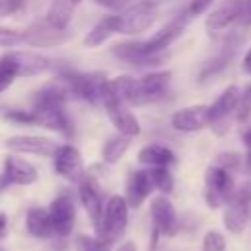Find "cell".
<instances>
[{
	"label": "cell",
	"instance_id": "obj_1",
	"mask_svg": "<svg viewBox=\"0 0 251 251\" xmlns=\"http://www.w3.org/2000/svg\"><path fill=\"white\" fill-rule=\"evenodd\" d=\"M186 18H176L173 22H169L167 25H163L157 33H153L149 39L143 41H127V43H118L112 53L127 63L133 65H153L155 61H159V53L165 51L176 37H180L182 29H184Z\"/></svg>",
	"mask_w": 251,
	"mask_h": 251
},
{
	"label": "cell",
	"instance_id": "obj_2",
	"mask_svg": "<svg viewBox=\"0 0 251 251\" xmlns=\"http://www.w3.org/2000/svg\"><path fill=\"white\" fill-rule=\"evenodd\" d=\"M61 82L67 86L69 94L86 102H102L110 86V80L104 73H63Z\"/></svg>",
	"mask_w": 251,
	"mask_h": 251
},
{
	"label": "cell",
	"instance_id": "obj_3",
	"mask_svg": "<svg viewBox=\"0 0 251 251\" xmlns=\"http://www.w3.org/2000/svg\"><path fill=\"white\" fill-rule=\"evenodd\" d=\"M127 218H129V204H127L126 196H120V194L110 196L106 200V206H104V214H102V224H100V229H98V237H102L108 243H112L126 229Z\"/></svg>",
	"mask_w": 251,
	"mask_h": 251
},
{
	"label": "cell",
	"instance_id": "obj_4",
	"mask_svg": "<svg viewBox=\"0 0 251 251\" xmlns=\"http://www.w3.org/2000/svg\"><path fill=\"white\" fill-rule=\"evenodd\" d=\"M249 216H251V182H243L239 188H235L233 196L226 204L224 226L229 233L239 235L243 233Z\"/></svg>",
	"mask_w": 251,
	"mask_h": 251
},
{
	"label": "cell",
	"instance_id": "obj_5",
	"mask_svg": "<svg viewBox=\"0 0 251 251\" xmlns=\"http://www.w3.org/2000/svg\"><path fill=\"white\" fill-rule=\"evenodd\" d=\"M33 114H35V126L57 131L69 139L75 135L73 124L65 112V102L33 100Z\"/></svg>",
	"mask_w": 251,
	"mask_h": 251
},
{
	"label": "cell",
	"instance_id": "obj_6",
	"mask_svg": "<svg viewBox=\"0 0 251 251\" xmlns=\"http://www.w3.org/2000/svg\"><path fill=\"white\" fill-rule=\"evenodd\" d=\"M204 180H206L204 198H206V204L210 208H220L222 204H227V200L235 192L233 178L229 176V173L220 169V167H216V165L206 171Z\"/></svg>",
	"mask_w": 251,
	"mask_h": 251
},
{
	"label": "cell",
	"instance_id": "obj_7",
	"mask_svg": "<svg viewBox=\"0 0 251 251\" xmlns=\"http://www.w3.org/2000/svg\"><path fill=\"white\" fill-rule=\"evenodd\" d=\"M120 16H122L120 33L137 35V33H143L145 29H149L153 25V22L157 18V8L153 2L143 0V2H137L133 6H127Z\"/></svg>",
	"mask_w": 251,
	"mask_h": 251
},
{
	"label": "cell",
	"instance_id": "obj_8",
	"mask_svg": "<svg viewBox=\"0 0 251 251\" xmlns=\"http://www.w3.org/2000/svg\"><path fill=\"white\" fill-rule=\"evenodd\" d=\"M53 167H55V173L59 176L67 178L69 182H76L78 184L86 176L82 155L71 143H63V145L57 147V151L53 155Z\"/></svg>",
	"mask_w": 251,
	"mask_h": 251
},
{
	"label": "cell",
	"instance_id": "obj_9",
	"mask_svg": "<svg viewBox=\"0 0 251 251\" xmlns=\"http://www.w3.org/2000/svg\"><path fill=\"white\" fill-rule=\"evenodd\" d=\"M171 76H173L171 71H155V73L145 75L141 80H137V90H135L131 104L143 106V104H151V102L161 100L169 90Z\"/></svg>",
	"mask_w": 251,
	"mask_h": 251
},
{
	"label": "cell",
	"instance_id": "obj_10",
	"mask_svg": "<svg viewBox=\"0 0 251 251\" xmlns=\"http://www.w3.org/2000/svg\"><path fill=\"white\" fill-rule=\"evenodd\" d=\"M78 200L90 220V224L96 227V231L100 229L102 224V214H104V198H102V190L100 184L96 182V178H92L90 175H86L80 182H78Z\"/></svg>",
	"mask_w": 251,
	"mask_h": 251
},
{
	"label": "cell",
	"instance_id": "obj_11",
	"mask_svg": "<svg viewBox=\"0 0 251 251\" xmlns=\"http://www.w3.org/2000/svg\"><path fill=\"white\" fill-rule=\"evenodd\" d=\"M102 104H104V108H106V114H108L110 122L116 126L118 133H124V135H127V137L139 135L141 126H139L137 118H135L129 110H126L124 102L118 100L110 90H106V94H104V98H102Z\"/></svg>",
	"mask_w": 251,
	"mask_h": 251
},
{
	"label": "cell",
	"instance_id": "obj_12",
	"mask_svg": "<svg viewBox=\"0 0 251 251\" xmlns=\"http://www.w3.org/2000/svg\"><path fill=\"white\" fill-rule=\"evenodd\" d=\"M6 147L12 153L22 155H37V157H53L57 151V143L43 135H14L6 139Z\"/></svg>",
	"mask_w": 251,
	"mask_h": 251
},
{
	"label": "cell",
	"instance_id": "obj_13",
	"mask_svg": "<svg viewBox=\"0 0 251 251\" xmlns=\"http://www.w3.org/2000/svg\"><path fill=\"white\" fill-rule=\"evenodd\" d=\"M47 210H49V216H51V224H53L55 235H59V237L71 235V231L75 227V218H76V210H75L73 198L69 194H61L49 204Z\"/></svg>",
	"mask_w": 251,
	"mask_h": 251
},
{
	"label": "cell",
	"instance_id": "obj_14",
	"mask_svg": "<svg viewBox=\"0 0 251 251\" xmlns=\"http://www.w3.org/2000/svg\"><path fill=\"white\" fill-rule=\"evenodd\" d=\"M22 35H24V43H27L31 47H55L69 39V33L65 29L53 27L47 20L27 25L22 31Z\"/></svg>",
	"mask_w": 251,
	"mask_h": 251
},
{
	"label": "cell",
	"instance_id": "obj_15",
	"mask_svg": "<svg viewBox=\"0 0 251 251\" xmlns=\"http://www.w3.org/2000/svg\"><path fill=\"white\" fill-rule=\"evenodd\" d=\"M37 169L16 157V155H10L6 157L4 161V173H2V178H0V188H6L8 184H20V186H27V184H33L37 180Z\"/></svg>",
	"mask_w": 251,
	"mask_h": 251
},
{
	"label": "cell",
	"instance_id": "obj_16",
	"mask_svg": "<svg viewBox=\"0 0 251 251\" xmlns=\"http://www.w3.org/2000/svg\"><path fill=\"white\" fill-rule=\"evenodd\" d=\"M208 124H210V106H204V104L182 108L171 116V126L176 131H184V133L198 131Z\"/></svg>",
	"mask_w": 251,
	"mask_h": 251
},
{
	"label": "cell",
	"instance_id": "obj_17",
	"mask_svg": "<svg viewBox=\"0 0 251 251\" xmlns=\"http://www.w3.org/2000/svg\"><path fill=\"white\" fill-rule=\"evenodd\" d=\"M149 212H151V220H153V227H157L163 235H173L176 233L178 222H176V212L173 202L163 194V196H155L149 204Z\"/></svg>",
	"mask_w": 251,
	"mask_h": 251
},
{
	"label": "cell",
	"instance_id": "obj_18",
	"mask_svg": "<svg viewBox=\"0 0 251 251\" xmlns=\"http://www.w3.org/2000/svg\"><path fill=\"white\" fill-rule=\"evenodd\" d=\"M6 57L14 69L18 76H33V75H41L49 69V59L39 55V53H31V51H8Z\"/></svg>",
	"mask_w": 251,
	"mask_h": 251
},
{
	"label": "cell",
	"instance_id": "obj_19",
	"mask_svg": "<svg viewBox=\"0 0 251 251\" xmlns=\"http://www.w3.org/2000/svg\"><path fill=\"white\" fill-rule=\"evenodd\" d=\"M245 0H224L208 18H206V29L208 31H220L227 25H231L235 20H239Z\"/></svg>",
	"mask_w": 251,
	"mask_h": 251
},
{
	"label": "cell",
	"instance_id": "obj_20",
	"mask_svg": "<svg viewBox=\"0 0 251 251\" xmlns=\"http://www.w3.org/2000/svg\"><path fill=\"white\" fill-rule=\"evenodd\" d=\"M153 188L155 186H153L149 171H133L126 184V200L129 208H139Z\"/></svg>",
	"mask_w": 251,
	"mask_h": 251
},
{
	"label": "cell",
	"instance_id": "obj_21",
	"mask_svg": "<svg viewBox=\"0 0 251 251\" xmlns=\"http://www.w3.org/2000/svg\"><path fill=\"white\" fill-rule=\"evenodd\" d=\"M25 231L37 239H49L51 235H55L49 210L39 208V206L29 208L25 212Z\"/></svg>",
	"mask_w": 251,
	"mask_h": 251
},
{
	"label": "cell",
	"instance_id": "obj_22",
	"mask_svg": "<svg viewBox=\"0 0 251 251\" xmlns=\"http://www.w3.org/2000/svg\"><path fill=\"white\" fill-rule=\"evenodd\" d=\"M122 27V16L114 14V16H104L84 37V45L86 47H98L102 43H106L114 33H120Z\"/></svg>",
	"mask_w": 251,
	"mask_h": 251
},
{
	"label": "cell",
	"instance_id": "obj_23",
	"mask_svg": "<svg viewBox=\"0 0 251 251\" xmlns=\"http://www.w3.org/2000/svg\"><path fill=\"white\" fill-rule=\"evenodd\" d=\"M239 98H241L239 88H237V86H227V88L216 98V102L210 106V124H218V122H222L224 118H227L229 112L237 110Z\"/></svg>",
	"mask_w": 251,
	"mask_h": 251
},
{
	"label": "cell",
	"instance_id": "obj_24",
	"mask_svg": "<svg viewBox=\"0 0 251 251\" xmlns=\"http://www.w3.org/2000/svg\"><path fill=\"white\" fill-rule=\"evenodd\" d=\"M137 161L147 167H169L175 163V153L161 143H149L143 149H139Z\"/></svg>",
	"mask_w": 251,
	"mask_h": 251
},
{
	"label": "cell",
	"instance_id": "obj_25",
	"mask_svg": "<svg viewBox=\"0 0 251 251\" xmlns=\"http://www.w3.org/2000/svg\"><path fill=\"white\" fill-rule=\"evenodd\" d=\"M75 6L76 4L73 0H51V8L47 12V22L57 29H67V25L73 20Z\"/></svg>",
	"mask_w": 251,
	"mask_h": 251
},
{
	"label": "cell",
	"instance_id": "obj_26",
	"mask_svg": "<svg viewBox=\"0 0 251 251\" xmlns=\"http://www.w3.org/2000/svg\"><path fill=\"white\" fill-rule=\"evenodd\" d=\"M129 143H131L129 137L124 135V133H116V135L108 137L104 141V145H102V161L106 165L118 163L124 157V153L129 149Z\"/></svg>",
	"mask_w": 251,
	"mask_h": 251
},
{
	"label": "cell",
	"instance_id": "obj_27",
	"mask_svg": "<svg viewBox=\"0 0 251 251\" xmlns=\"http://www.w3.org/2000/svg\"><path fill=\"white\" fill-rule=\"evenodd\" d=\"M108 90H110L118 100L131 104V100H133V96H135V90H137V80L131 78V76H127V75H120V76H116V78L110 80Z\"/></svg>",
	"mask_w": 251,
	"mask_h": 251
},
{
	"label": "cell",
	"instance_id": "obj_28",
	"mask_svg": "<svg viewBox=\"0 0 251 251\" xmlns=\"http://www.w3.org/2000/svg\"><path fill=\"white\" fill-rule=\"evenodd\" d=\"M149 175H151V180H153V186L163 192V194H171L173 188H175V180H173V175L169 173L167 167H151L149 169Z\"/></svg>",
	"mask_w": 251,
	"mask_h": 251
},
{
	"label": "cell",
	"instance_id": "obj_29",
	"mask_svg": "<svg viewBox=\"0 0 251 251\" xmlns=\"http://www.w3.org/2000/svg\"><path fill=\"white\" fill-rule=\"evenodd\" d=\"M75 249L76 251H110V243L98 235L92 237V235L80 233L75 239Z\"/></svg>",
	"mask_w": 251,
	"mask_h": 251
},
{
	"label": "cell",
	"instance_id": "obj_30",
	"mask_svg": "<svg viewBox=\"0 0 251 251\" xmlns=\"http://www.w3.org/2000/svg\"><path fill=\"white\" fill-rule=\"evenodd\" d=\"M241 163H243V157H241L239 153H235V151L220 153V155L216 157V167H220V169H224V171H227V173L237 171V169L241 167Z\"/></svg>",
	"mask_w": 251,
	"mask_h": 251
},
{
	"label": "cell",
	"instance_id": "obj_31",
	"mask_svg": "<svg viewBox=\"0 0 251 251\" xmlns=\"http://www.w3.org/2000/svg\"><path fill=\"white\" fill-rule=\"evenodd\" d=\"M14 78H18L14 65L6 57H0V92H4L14 82Z\"/></svg>",
	"mask_w": 251,
	"mask_h": 251
},
{
	"label": "cell",
	"instance_id": "obj_32",
	"mask_svg": "<svg viewBox=\"0 0 251 251\" xmlns=\"http://www.w3.org/2000/svg\"><path fill=\"white\" fill-rule=\"evenodd\" d=\"M202 251H226V237L220 231H208L202 239Z\"/></svg>",
	"mask_w": 251,
	"mask_h": 251
},
{
	"label": "cell",
	"instance_id": "obj_33",
	"mask_svg": "<svg viewBox=\"0 0 251 251\" xmlns=\"http://www.w3.org/2000/svg\"><path fill=\"white\" fill-rule=\"evenodd\" d=\"M22 41H24L22 31L6 27V25H0V47H14V45H18Z\"/></svg>",
	"mask_w": 251,
	"mask_h": 251
},
{
	"label": "cell",
	"instance_id": "obj_34",
	"mask_svg": "<svg viewBox=\"0 0 251 251\" xmlns=\"http://www.w3.org/2000/svg\"><path fill=\"white\" fill-rule=\"evenodd\" d=\"M249 118H251V84L243 90V94L239 98V106H237V120L247 122Z\"/></svg>",
	"mask_w": 251,
	"mask_h": 251
},
{
	"label": "cell",
	"instance_id": "obj_35",
	"mask_svg": "<svg viewBox=\"0 0 251 251\" xmlns=\"http://www.w3.org/2000/svg\"><path fill=\"white\" fill-rule=\"evenodd\" d=\"M4 118L16 124H35V114L33 110H6Z\"/></svg>",
	"mask_w": 251,
	"mask_h": 251
},
{
	"label": "cell",
	"instance_id": "obj_36",
	"mask_svg": "<svg viewBox=\"0 0 251 251\" xmlns=\"http://www.w3.org/2000/svg\"><path fill=\"white\" fill-rule=\"evenodd\" d=\"M24 6V0H0V18H8L16 14Z\"/></svg>",
	"mask_w": 251,
	"mask_h": 251
},
{
	"label": "cell",
	"instance_id": "obj_37",
	"mask_svg": "<svg viewBox=\"0 0 251 251\" xmlns=\"http://www.w3.org/2000/svg\"><path fill=\"white\" fill-rule=\"evenodd\" d=\"M214 0H192L190 2V8H188V14L190 16H198V14H204L210 6H212Z\"/></svg>",
	"mask_w": 251,
	"mask_h": 251
},
{
	"label": "cell",
	"instance_id": "obj_38",
	"mask_svg": "<svg viewBox=\"0 0 251 251\" xmlns=\"http://www.w3.org/2000/svg\"><path fill=\"white\" fill-rule=\"evenodd\" d=\"M92 2H96L98 6L108 8V10H122V8H127V0H92Z\"/></svg>",
	"mask_w": 251,
	"mask_h": 251
},
{
	"label": "cell",
	"instance_id": "obj_39",
	"mask_svg": "<svg viewBox=\"0 0 251 251\" xmlns=\"http://www.w3.org/2000/svg\"><path fill=\"white\" fill-rule=\"evenodd\" d=\"M239 22L243 25H251V0L243 2V10H241V16H239Z\"/></svg>",
	"mask_w": 251,
	"mask_h": 251
},
{
	"label": "cell",
	"instance_id": "obj_40",
	"mask_svg": "<svg viewBox=\"0 0 251 251\" xmlns=\"http://www.w3.org/2000/svg\"><path fill=\"white\" fill-rule=\"evenodd\" d=\"M6 231H8V216L0 212V239L6 235Z\"/></svg>",
	"mask_w": 251,
	"mask_h": 251
},
{
	"label": "cell",
	"instance_id": "obj_41",
	"mask_svg": "<svg viewBox=\"0 0 251 251\" xmlns=\"http://www.w3.org/2000/svg\"><path fill=\"white\" fill-rule=\"evenodd\" d=\"M243 71H245L247 75H251V47H249V51H247L245 57H243Z\"/></svg>",
	"mask_w": 251,
	"mask_h": 251
},
{
	"label": "cell",
	"instance_id": "obj_42",
	"mask_svg": "<svg viewBox=\"0 0 251 251\" xmlns=\"http://www.w3.org/2000/svg\"><path fill=\"white\" fill-rule=\"evenodd\" d=\"M116 251H137V247H135V243H133V241H126V243H122Z\"/></svg>",
	"mask_w": 251,
	"mask_h": 251
},
{
	"label": "cell",
	"instance_id": "obj_43",
	"mask_svg": "<svg viewBox=\"0 0 251 251\" xmlns=\"http://www.w3.org/2000/svg\"><path fill=\"white\" fill-rule=\"evenodd\" d=\"M243 143H245V145L251 149V129H247V131L243 133Z\"/></svg>",
	"mask_w": 251,
	"mask_h": 251
},
{
	"label": "cell",
	"instance_id": "obj_44",
	"mask_svg": "<svg viewBox=\"0 0 251 251\" xmlns=\"http://www.w3.org/2000/svg\"><path fill=\"white\" fill-rule=\"evenodd\" d=\"M243 163H245V169L251 173V149H249V153L245 155V159H243Z\"/></svg>",
	"mask_w": 251,
	"mask_h": 251
},
{
	"label": "cell",
	"instance_id": "obj_45",
	"mask_svg": "<svg viewBox=\"0 0 251 251\" xmlns=\"http://www.w3.org/2000/svg\"><path fill=\"white\" fill-rule=\"evenodd\" d=\"M73 2H75V4H78V2H82V0H73Z\"/></svg>",
	"mask_w": 251,
	"mask_h": 251
}]
</instances>
